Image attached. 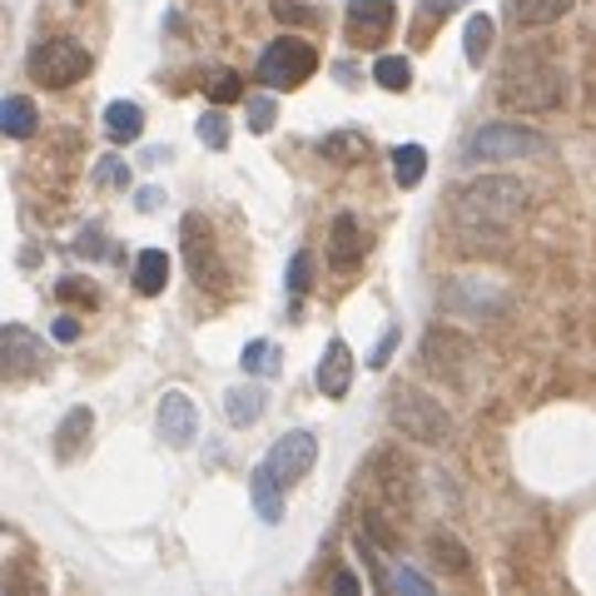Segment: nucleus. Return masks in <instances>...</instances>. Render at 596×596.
<instances>
[{
    "mask_svg": "<svg viewBox=\"0 0 596 596\" xmlns=\"http://www.w3.org/2000/svg\"><path fill=\"white\" fill-rule=\"evenodd\" d=\"M199 139H204L209 149H224V145H228V119H224V105H214V109H204V115H199Z\"/></svg>",
    "mask_w": 596,
    "mask_h": 596,
    "instance_id": "obj_26",
    "label": "nucleus"
},
{
    "mask_svg": "<svg viewBox=\"0 0 596 596\" xmlns=\"http://www.w3.org/2000/svg\"><path fill=\"white\" fill-rule=\"evenodd\" d=\"M572 6L576 0H507V20H512L517 30H542V25H552V20H562Z\"/></svg>",
    "mask_w": 596,
    "mask_h": 596,
    "instance_id": "obj_14",
    "label": "nucleus"
},
{
    "mask_svg": "<svg viewBox=\"0 0 596 596\" xmlns=\"http://www.w3.org/2000/svg\"><path fill=\"white\" fill-rule=\"evenodd\" d=\"M526 214V184L512 174H482L453 194V224L467 244H492L502 248L512 224Z\"/></svg>",
    "mask_w": 596,
    "mask_h": 596,
    "instance_id": "obj_1",
    "label": "nucleus"
},
{
    "mask_svg": "<svg viewBox=\"0 0 596 596\" xmlns=\"http://www.w3.org/2000/svg\"><path fill=\"white\" fill-rule=\"evenodd\" d=\"M423 174H427V149L423 145H397L393 149V179H397V184L413 189Z\"/></svg>",
    "mask_w": 596,
    "mask_h": 596,
    "instance_id": "obj_22",
    "label": "nucleus"
},
{
    "mask_svg": "<svg viewBox=\"0 0 596 596\" xmlns=\"http://www.w3.org/2000/svg\"><path fill=\"white\" fill-rule=\"evenodd\" d=\"M55 294L60 298H85V304H95V288H79V284H70V278H60Z\"/></svg>",
    "mask_w": 596,
    "mask_h": 596,
    "instance_id": "obj_37",
    "label": "nucleus"
},
{
    "mask_svg": "<svg viewBox=\"0 0 596 596\" xmlns=\"http://www.w3.org/2000/svg\"><path fill=\"white\" fill-rule=\"evenodd\" d=\"M184 254H189V268H194V278L204 284V264L209 254H214V244H209V224L199 214L184 219Z\"/></svg>",
    "mask_w": 596,
    "mask_h": 596,
    "instance_id": "obj_19",
    "label": "nucleus"
},
{
    "mask_svg": "<svg viewBox=\"0 0 596 596\" xmlns=\"http://www.w3.org/2000/svg\"><path fill=\"white\" fill-rule=\"evenodd\" d=\"M363 228H358L353 214H338L333 228H328V264L333 268H358L363 264Z\"/></svg>",
    "mask_w": 596,
    "mask_h": 596,
    "instance_id": "obj_12",
    "label": "nucleus"
},
{
    "mask_svg": "<svg viewBox=\"0 0 596 596\" xmlns=\"http://www.w3.org/2000/svg\"><path fill=\"white\" fill-rule=\"evenodd\" d=\"M95 184H119V189H125L129 184V164H125V159H99V164H95Z\"/></svg>",
    "mask_w": 596,
    "mask_h": 596,
    "instance_id": "obj_33",
    "label": "nucleus"
},
{
    "mask_svg": "<svg viewBox=\"0 0 596 596\" xmlns=\"http://www.w3.org/2000/svg\"><path fill=\"white\" fill-rule=\"evenodd\" d=\"M105 135L115 139V145H135V139L145 135V109L129 105V99H115V105L105 109Z\"/></svg>",
    "mask_w": 596,
    "mask_h": 596,
    "instance_id": "obj_15",
    "label": "nucleus"
},
{
    "mask_svg": "<svg viewBox=\"0 0 596 596\" xmlns=\"http://www.w3.org/2000/svg\"><path fill=\"white\" fill-rule=\"evenodd\" d=\"M89 427H95V413H89V407H70L65 423L55 427V457L60 462H70V457L79 453V443L89 437Z\"/></svg>",
    "mask_w": 596,
    "mask_h": 596,
    "instance_id": "obj_16",
    "label": "nucleus"
},
{
    "mask_svg": "<svg viewBox=\"0 0 596 596\" xmlns=\"http://www.w3.org/2000/svg\"><path fill=\"white\" fill-rule=\"evenodd\" d=\"M40 368H45V343H40L30 328L10 323L6 328V377L20 383V377H35Z\"/></svg>",
    "mask_w": 596,
    "mask_h": 596,
    "instance_id": "obj_10",
    "label": "nucleus"
},
{
    "mask_svg": "<svg viewBox=\"0 0 596 596\" xmlns=\"http://www.w3.org/2000/svg\"><path fill=\"white\" fill-rule=\"evenodd\" d=\"M333 75H338V79H343V85H358V79H353V75H358V70H353V65H333Z\"/></svg>",
    "mask_w": 596,
    "mask_h": 596,
    "instance_id": "obj_40",
    "label": "nucleus"
},
{
    "mask_svg": "<svg viewBox=\"0 0 596 596\" xmlns=\"http://www.w3.org/2000/svg\"><path fill=\"white\" fill-rule=\"evenodd\" d=\"M194 427H199L194 397L179 393V387H169V393L159 397V437H164L169 447H189L194 443Z\"/></svg>",
    "mask_w": 596,
    "mask_h": 596,
    "instance_id": "obj_8",
    "label": "nucleus"
},
{
    "mask_svg": "<svg viewBox=\"0 0 596 596\" xmlns=\"http://www.w3.org/2000/svg\"><path fill=\"white\" fill-rule=\"evenodd\" d=\"M363 155H368V139L358 129H333L323 139V159H333V164H358Z\"/></svg>",
    "mask_w": 596,
    "mask_h": 596,
    "instance_id": "obj_21",
    "label": "nucleus"
},
{
    "mask_svg": "<svg viewBox=\"0 0 596 596\" xmlns=\"http://www.w3.org/2000/svg\"><path fill=\"white\" fill-rule=\"evenodd\" d=\"M274 15L278 20H294V25H308V20H318V10L298 6V0H274Z\"/></svg>",
    "mask_w": 596,
    "mask_h": 596,
    "instance_id": "obj_34",
    "label": "nucleus"
},
{
    "mask_svg": "<svg viewBox=\"0 0 596 596\" xmlns=\"http://www.w3.org/2000/svg\"><path fill=\"white\" fill-rule=\"evenodd\" d=\"M397 338H403V328H387V333L377 338V348H373V358H368V368H387V358H393Z\"/></svg>",
    "mask_w": 596,
    "mask_h": 596,
    "instance_id": "obj_35",
    "label": "nucleus"
},
{
    "mask_svg": "<svg viewBox=\"0 0 596 596\" xmlns=\"http://www.w3.org/2000/svg\"><path fill=\"white\" fill-rule=\"evenodd\" d=\"M387 423L403 437H413V443H433V447L453 443V417L443 413L437 397H427L423 387H413V383H397L393 393H387Z\"/></svg>",
    "mask_w": 596,
    "mask_h": 596,
    "instance_id": "obj_3",
    "label": "nucleus"
},
{
    "mask_svg": "<svg viewBox=\"0 0 596 596\" xmlns=\"http://www.w3.org/2000/svg\"><path fill=\"white\" fill-rule=\"evenodd\" d=\"M313 457H318V437L308 433V427H294V433H284L274 447H268V472L278 477L284 487H294V482H304L308 477V467H313Z\"/></svg>",
    "mask_w": 596,
    "mask_h": 596,
    "instance_id": "obj_7",
    "label": "nucleus"
},
{
    "mask_svg": "<svg viewBox=\"0 0 596 596\" xmlns=\"http://www.w3.org/2000/svg\"><path fill=\"white\" fill-rule=\"evenodd\" d=\"M209 99H214V105H234V99H244V75L219 70V75L209 79Z\"/></svg>",
    "mask_w": 596,
    "mask_h": 596,
    "instance_id": "obj_27",
    "label": "nucleus"
},
{
    "mask_svg": "<svg viewBox=\"0 0 596 596\" xmlns=\"http://www.w3.org/2000/svg\"><path fill=\"white\" fill-rule=\"evenodd\" d=\"M284 492H288V487L278 482L274 472H268V462H258V467H254V477H248V497H254L258 517H264L268 526L284 522Z\"/></svg>",
    "mask_w": 596,
    "mask_h": 596,
    "instance_id": "obj_13",
    "label": "nucleus"
},
{
    "mask_svg": "<svg viewBox=\"0 0 596 596\" xmlns=\"http://www.w3.org/2000/svg\"><path fill=\"white\" fill-rule=\"evenodd\" d=\"M497 105L522 109V115H542V109L566 105V70L542 65V60H512L502 70V85H497Z\"/></svg>",
    "mask_w": 596,
    "mask_h": 596,
    "instance_id": "obj_2",
    "label": "nucleus"
},
{
    "mask_svg": "<svg viewBox=\"0 0 596 596\" xmlns=\"http://www.w3.org/2000/svg\"><path fill=\"white\" fill-rule=\"evenodd\" d=\"M50 333H55L60 338V343H75V338H79V318H55V328H50Z\"/></svg>",
    "mask_w": 596,
    "mask_h": 596,
    "instance_id": "obj_36",
    "label": "nucleus"
},
{
    "mask_svg": "<svg viewBox=\"0 0 596 596\" xmlns=\"http://www.w3.org/2000/svg\"><path fill=\"white\" fill-rule=\"evenodd\" d=\"M238 363H244V373L268 377V373H278V348L268 343V338H254V343H244V353H238Z\"/></svg>",
    "mask_w": 596,
    "mask_h": 596,
    "instance_id": "obj_23",
    "label": "nucleus"
},
{
    "mask_svg": "<svg viewBox=\"0 0 596 596\" xmlns=\"http://www.w3.org/2000/svg\"><path fill=\"white\" fill-rule=\"evenodd\" d=\"M35 105H30V99L25 95H10L6 99V105H0V125H6V135L10 139H30V135H35Z\"/></svg>",
    "mask_w": 596,
    "mask_h": 596,
    "instance_id": "obj_20",
    "label": "nucleus"
},
{
    "mask_svg": "<svg viewBox=\"0 0 596 596\" xmlns=\"http://www.w3.org/2000/svg\"><path fill=\"white\" fill-rule=\"evenodd\" d=\"M373 79H377L383 89H407V85H413V65H407L403 55H383V60L373 65Z\"/></svg>",
    "mask_w": 596,
    "mask_h": 596,
    "instance_id": "obj_25",
    "label": "nucleus"
},
{
    "mask_svg": "<svg viewBox=\"0 0 596 596\" xmlns=\"http://www.w3.org/2000/svg\"><path fill=\"white\" fill-rule=\"evenodd\" d=\"M333 592H358V576L353 572H338L333 576Z\"/></svg>",
    "mask_w": 596,
    "mask_h": 596,
    "instance_id": "obj_39",
    "label": "nucleus"
},
{
    "mask_svg": "<svg viewBox=\"0 0 596 596\" xmlns=\"http://www.w3.org/2000/svg\"><path fill=\"white\" fill-rule=\"evenodd\" d=\"M348 387H353V353H348L343 338H333V343L323 348V358H318V393L348 397Z\"/></svg>",
    "mask_w": 596,
    "mask_h": 596,
    "instance_id": "obj_11",
    "label": "nucleus"
},
{
    "mask_svg": "<svg viewBox=\"0 0 596 596\" xmlns=\"http://www.w3.org/2000/svg\"><path fill=\"white\" fill-rule=\"evenodd\" d=\"M224 413L234 427H254L264 417V387H228L224 393Z\"/></svg>",
    "mask_w": 596,
    "mask_h": 596,
    "instance_id": "obj_18",
    "label": "nucleus"
},
{
    "mask_svg": "<svg viewBox=\"0 0 596 596\" xmlns=\"http://www.w3.org/2000/svg\"><path fill=\"white\" fill-rule=\"evenodd\" d=\"M462 50H467V65H482V55L492 50V15H467Z\"/></svg>",
    "mask_w": 596,
    "mask_h": 596,
    "instance_id": "obj_24",
    "label": "nucleus"
},
{
    "mask_svg": "<svg viewBox=\"0 0 596 596\" xmlns=\"http://www.w3.org/2000/svg\"><path fill=\"white\" fill-rule=\"evenodd\" d=\"M462 6H467V0H423V6H417V30H433L437 20L457 15Z\"/></svg>",
    "mask_w": 596,
    "mask_h": 596,
    "instance_id": "obj_29",
    "label": "nucleus"
},
{
    "mask_svg": "<svg viewBox=\"0 0 596 596\" xmlns=\"http://www.w3.org/2000/svg\"><path fill=\"white\" fill-rule=\"evenodd\" d=\"M308 284H313V254H304V248H298L294 264H288V294L304 298V294H308Z\"/></svg>",
    "mask_w": 596,
    "mask_h": 596,
    "instance_id": "obj_28",
    "label": "nucleus"
},
{
    "mask_svg": "<svg viewBox=\"0 0 596 596\" xmlns=\"http://www.w3.org/2000/svg\"><path fill=\"white\" fill-rule=\"evenodd\" d=\"M159 199H164V194H159V189H139V209H145V214H155V209H159Z\"/></svg>",
    "mask_w": 596,
    "mask_h": 596,
    "instance_id": "obj_38",
    "label": "nucleus"
},
{
    "mask_svg": "<svg viewBox=\"0 0 596 596\" xmlns=\"http://www.w3.org/2000/svg\"><path fill=\"white\" fill-rule=\"evenodd\" d=\"M89 65H95V55L70 35L40 40V45L30 50V60H25L30 79H35V85H50V89H65V85H75V79H85Z\"/></svg>",
    "mask_w": 596,
    "mask_h": 596,
    "instance_id": "obj_4",
    "label": "nucleus"
},
{
    "mask_svg": "<svg viewBox=\"0 0 596 596\" xmlns=\"http://www.w3.org/2000/svg\"><path fill=\"white\" fill-rule=\"evenodd\" d=\"M433 556L447 566V572H467V566H472V562H467V552H462V546H457L453 536H443V532L433 536Z\"/></svg>",
    "mask_w": 596,
    "mask_h": 596,
    "instance_id": "obj_31",
    "label": "nucleus"
},
{
    "mask_svg": "<svg viewBox=\"0 0 596 596\" xmlns=\"http://www.w3.org/2000/svg\"><path fill=\"white\" fill-rule=\"evenodd\" d=\"M393 30V0H348V40L377 45Z\"/></svg>",
    "mask_w": 596,
    "mask_h": 596,
    "instance_id": "obj_9",
    "label": "nucleus"
},
{
    "mask_svg": "<svg viewBox=\"0 0 596 596\" xmlns=\"http://www.w3.org/2000/svg\"><path fill=\"white\" fill-rule=\"evenodd\" d=\"M164 284H169V254L164 248H145L135 258V288L145 298H155V294H164Z\"/></svg>",
    "mask_w": 596,
    "mask_h": 596,
    "instance_id": "obj_17",
    "label": "nucleus"
},
{
    "mask_svg": "<svg viewBox=\"0 0 596 596\" xmlns=\"http://www.w3.org/2000/svg\"><path fill=\"white\" fill-rule=\"evenodd\" d=\"M387 592H417V596H427V592H433V582H427L423 572H413V566H397V572L387 576Z\"/></svg>",
    "mask_w": 596,
    "mask_h": 596,
    "instance_id": "obj_32",
    "label": "nucleus"
},
{
    "mask_svg": "<svg viewBox=\"0 0 596 596\" xmlns=\"http://www.w3.org/2000/svg\"><path fill=\"white\" fill-rule=\"evenodd\" d=\"M244 115H248V129H254V135H268V129H274V99L268 95L244 99Z\"/></svg>",
    "mask_w": 596,
    "mask_h": 596,
    "instance_id": "obj_30",
    "label": "nucleus"
},
{
    "mask_svg": "<svg viewBox=\"0 0 596 596\" xmlns=\"http://www.w3.org/2000/svg\"><path fill=\"white\" fill-rule=\"evenodd\" d=\"M313 70H318V50L298 35L274 40V45L258 55V79H264L268 89H298Z\"/></svg>",
    "mask_w": 596,
    "mask_h": 596,
    "instance_id": "obj_6",
    "label": "nucleus"
},
{
    "mask_svg": "<svg viewBox=\"0 0 596 596\" xmlns=\"http://www.w3.org/2000/svg\"><path fill=\"white\" fill-rule=\"evenodd\" d=\"M546 135H536V129L526 125H507V119H497V125H482L472 139L462 145V164H492V159H522V155H546Z\"/></svg>",
    "mask_w": 596,
    "mask_h": 596,
    "instance_id": "obj_5",
    "label": "nucleus"
}]
</instances>
